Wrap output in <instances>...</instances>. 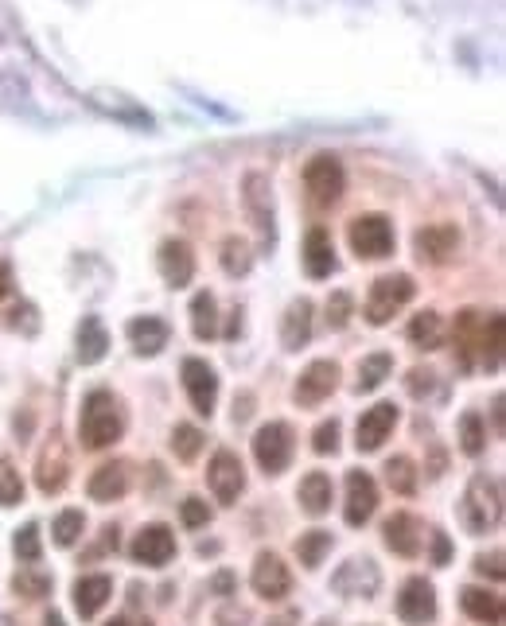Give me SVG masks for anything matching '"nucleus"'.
<instances>
[{"label":"nucleus","instance_id":"obj_39","mask_svg":"<svg viewBox=\"0 0 506 626\" xmlns=\"http://www.w3.org/2000/svg\"><path fill=\"white\" fill-rule=\"evenodd\" d=\"M222 269H226L230 277H238V273L250 269V245L242 242V238H226V242H222Z\"/></svg>","mask_w":506,"mask_h":626},{"label":"nucleus","instance_id":"obj_47","mask_svg":"<svg viewBox=\"0 0 506 626\" xmlns=\"http://www.w3.org/2000/svg\"><path fill=\"white\" fill-rule=\"evenodd\" d=\"M475 568H479V572H491L495 580H503V576H506V568H503V553H491V557H479V560H475Z\"/></svg>","mask_w":506,"mask_h":626},{"label":"nucleus","instance_id":"obj_49","mask_svg":"<svg viewBox=\"0 0 506 626\" xmlns=\"http://www.w3.org/2000/svg\"><path fill=\"white\" fill-rule=\"evenodd\" d=\"M433 541H436V564H444V560H448V537H444V533H433Z\"/></svg>","mask_w":506,"mask_h":626},{"label":"nucleus","instance_id":"obj_20","mask_svg":"<svg viewBox=\"0 0 506 626\" xmlns=\"http://www.w3.org/2000/svg\"><path fill=\"white\" fill-rule=\"evenodd\" d=\"M304 269H308V277L316 280L331 277V269H335V249H331V238H327L324 226L308 230V238H304Z\"/></svg>","mask_w":506,"mask_h":626},{"label":"nucleus","instance_id":"obj_40","mask_svg":"<svg viewBox=\"0 0 506 626\" xmlns=\"http://www.w3.org/2000/svg\"><path fill=\"white\" fill-rule=\"evenodd\" d=\"M172 452L180 455V459H195V455L203 452V432H199L195 424H176V432H172Z\"/></svg>","mask_w":506,"mask_h":626},{"label":"nucleus","instance_id":"obj_18","mask_svg":"<svg viewBox=\"0 0 506 626\" xmlns=\"http://www.w3.org/2000/svg\"><path fill=\"white\" fill-rule=\"evenodd\" d=\"M242 199H246V210H250L257 234L269 242V238H273V199H269V179H265L261 172H250L246 175V191H242Z\"/></svg>","mask_w":506,"mask_h":626},{"label":"nucleus","instance_id":"obj_32","mask_svg":"<svg viewBox=\"0 0 506 626\" xmlns=\"http://www.w3.org/2000/svg\"><path fill=\"white\" fill-rule=\"evenodd\" d=\"M479 362L483 366H499L503 362V315L483 319V335H479Z\"/></svg>","mask_w":506,"mask_h":626},{"label":"nucleus","instance_id":"obj_27","mask_svg":"<svg viewBox=\"0 0 506 626\" xmlns=\"http://www.w3.org/2000/svg\"><path fill=\"white\" fill-rule=\"evenodd\" d=\"M460 603H464V611H468L475 623H487V626L503 623V595L483 592V588H464Z\"/></svg>","mask_w":506,"mask_h":626},{"label":"nucleus","instance_id":"obj_35","mask_svg":"<svg viewBox=\"0 0 506 626\" xmlns=\"http://www.w3.org/2000/svg\"><path fill=\"white\" fill-rule=\"evenodd\" d=\"M386 483L398 490V494H413L417 490V471H413V459L409 455H394L386 463Z\"/></svg>","mask_w":506,"mask_h":626},{"label":"nucleus","instance_id":"obj_19","mask_svg":"<svg viewBox=\"0 0 506 626\" xmlns=\"http://www.w3.org/2000/svg\"><path fill=\"white\" fill-rule=\"evenodd\" d=\"M125 335H129V343L137 354H160V350L168 347V323L164 319H156V315H141V319H129V327H125Z\"/></svg>","mask_w":506,"mask_h":626},{"label":"nucleus","instance_id":"obj_9","mask_svg":"<svg viewBox=\"0 0 506 626\" xmlns=\"http://www.w3.org/2000/svg\"><path fill=\"white\" fill-rule=\"evenodd\" d=\"M335 385H339V366L327 362V358H320V362H312V366L300 374V382H296V389H292V397H296V405L312 409V405H320V401H327V397L335 393Z\"/></svg>","mask_w":506,"mask_h":626},{"label":"nucleus","instance_id":"obj_53","mask_svg":"<svg viewBox=\"0 0 506 626\" xmlns=\"http://www.w3.org/2000/svg\"><path fill=\"white\" fill-rule=\"evenodd\" d=\"M137 626H152V623H148V619H145V623H137Z\"/></svg>","mask_w":506,"mask_h":626},{"label":"nucleus","instance_id":"obj_51","mask_svg":"<svg viewBox=\"0 0 506 626\" xmlns=\"http://www.w3.org/2000/svg\"><path fill=\"white\" fill-rule=\"evenodd\" d=\"M269 626H292V623H285V619H277V623H269Z\"/></svg>","mask_w":506,"mask_h":626},{"label":"nucleus","instance_id":"obj_31","mask_svg":"<svg viewBox=\"0 0 506 626\" xmlns=\"http://www.w3.org/2000/svg\"><path fill=\"white\" fill-rule=\"evenodd\" d=\"M394 374V358L386 354V350H378V354H370V358H362L359 366V382H355V389L359 393H370V389H378V385L386 382Z\"/></svg>","mask_w":506,"mask_h":626},{"label":"nucleus","instance_id":"obj_3","mask_svg":"<svg viewBox=\"0 0 506 626\" xmlns=\"http://www.w3.org/2000/svg\"><path fill=\"white\" fill-rule=\"evenodd\" d=\"M413 292H417V284H413V277H405V273L378 277L370 284V296H366V319H370L374 327L390 323V319L413 300Z\"/></svg>","mask_w":506,"mask_h":626},{"label":"nucleus","instance_id":"obj_25","mask_svg":"<svg viewBox=\"0 0 506 626\" xmlns=\"http://www.w3.org/2000/svg\"><path fill=\"white\" fill-rule=\"evenodd\" d=\"M296 498H300L304 514L320 518V514H327V510H331V479H327L324 471H308V475L300 479V490H296Z\"/></svg>","mask_w":506,"mask_h":626},{"label":"nucleus","instance_id":"obj_41","mask_svg":"<svg viewBox=\"0 0 506 626\" xmlns=\"http://www.w3.org/2000/svg\"><path fill=\"white\" fill-rule=\"evenodd\" d=\"M39 553H43V545H39V525H24V529L16 533V557L24 560V564H36Z\"/></svg>","mask_w":506,"mask_h":626},{"label":"nucleus","instance_id":"obj_29","mask_svg":"<svg viewBox=\"0 0 506 626\" xmlns=\"http://www.w3.org/2000/svg\"><path fill=\"white\" fill-rule=\"evenodd\" d=\"M312 335V304L308 300H296L289 312H285V323H281V343L289 350H300Z\"/></svg>","mask_w":506,"mask_h":626},{"label":"nucleus","instance_id":"obj_28","mask_svg":"<svg viewBox=\"0 0 506 626\" xmlns=\"http://www.w3.org/2000/svg\"><path fill=\"white\" fill-rule=\"evenodd\" d=\"M67 452L59 448V444H51L47 452H43V459H39V471H36V483L43 494H59V490L67 487Z\"/></svg>","mask_w":506,"mask_h":626},{"label":"nucleus","instance_id":"obj_36","mask_svg":"<svg viewBox=\"0 0 506 626\" xmlns=\"http://www.w3.org/2000/svg\"><path fill=\"white\" fill-rule=\"evenodd\" d=\"M460 448L468 455H483V448H487V428H483L479 413H464V420H460Z\"/></svg>","mask_w":506,"mask_h":626},{"label":"nucleus","instance_id":"obj_8","mask_svg":"<svg viewBox=\"0 0 506 626\" xmlns=\"http://www.w3.org/2000/svg\"><path fill=\"white\" fill-rule=\"evenodd\" d=\"M250 584H253V592L261 595V599H269V603L285 599V595H289V588H292L289 564L277 557V553H257V560H253Z\"/></svg>","mask_w":506,"mask_h":626},{"label":"nucleus","instance_id":"obj_2","mask_svg":"<svg viewBox=\"0 0 506 626\" xmlns=\"http://www.w3.org/2000/svg\"><path fill=\"white\" fill-rule=\"evenodd\" d=\"M460 518L468 525V533H487V529H495L499 518H503V487H499V479L475 475L468 483V490H464Z\"/></svg>","mask_w":506,"mask_h":626},{"label":"nucleus","instance_id":"obj_22","mask_svg":"<svg viewBox=\"0 0 506 626\" xmlns=\"http://www.w3.org/2000/svg\"><path fill=\"white\" fill-rule=\"evenodd\" d=\"M382 533H386V545H390L398 557H417V553H421V525H417V518L394 514Z\"/></svg>","mask_w":506,"mask_h":626},{"label":"nucleus","instance_id":"obj_52","mask_svg":"<svg viewBox=\"0 0 506 626\" xmlns=\"http://www.w3.org/2000/svg\"><path fill=\"white\" fill-rule=\"evenodd\" d=\"M109 626H125V623H121V619H117V623H109Z\"/></svg>","mask_w":506,"mask_h":626},{"label":"nucleus","instance_id":"obj_17","mask_svg":"<svg viewBox=\"0 0 506 626\" xmlns=\"http://www.w3.org/2000/svg\"><path fill=\"white\" fill-rule=\"evenodd\" d=\"M460 245V230L452 222H433L425 230H417V257L429 265H444Z\"/></svg>","mask_w":506,"mask_h":626},{"label":"nucleus","instance_id":"obj_15","mask_svg":"<svg viewBox=\"0 0 506 626\" xmlns=\"http://www.w3.org/2000/svg\"><path fill=\"white\" fill-rule=\"evenodd\" d=\"M374 510H378V487H374V479L366 471H351L347 475V506H343L347 525H366Z\"/></svg>","mask_w":506,"mask_h":626},{"label":"nucleus","instance_id":"obj_42","mask_svg":"<svg viewBox=\"0 0 506 626\" xmlns=\"http://www.w3.org/2000/svg\"><path fill=\"white\" fill-rule=\"evenodd\" d=\"M16 592L24 599H43L51 592V576H43V572H16Z\"/></svg>","mask_w":506,"mask_h":626},{"label":"nucleus","instance_id":"obj_21","mask_svg":"<svg viewBox=\"0 0 506 626\" xmlns=\"http://www.w3.org/2000/svg\"><path fill=\"white\" fill-rule=\"evenodd\" d=\"M109 595H113L109 576H82V580L74 584V607H78L82 619H94L109 603Z\"/></svg>","mask_w":506,"mask_h":626},{"label":"nucleus","instance_id":"obj_24","mask_svg":"<svg viewBox=\"0 0 506 626\" xmlns=\"http://www.w3.org/2000/svg\"><path fill=\"white\" fill-rule=\"evenodd\" d=\"M125 490H129V471H125V463H106V467H98V471L90 475V498H94V502H117Z\"/></svg>","mask_w":506,"mask_h":626},{"label":"nucleus","instance_id":"obj_11","mask_svg":"<svg viewBox=\"0 0 506 626\" xmlns=\"http://www.w3.org/2000/svg\"><path fill=\"white\" fill-rule=\"evenodd\" d=\"M394 424H398V405L382 401V405L366 409V413L359 417V428H355V444H359V452H378V448L390 440Z\"/></svg>","mask_w":506,"mask_h":626},{"label":"nucleus","instance_id":"obj_1","mask_svg":"<svg viewBox=\"0 0 506 626\" xmlns=\"http://www.w3.org/2000/svg\"><path fill=\"white\" fill-rule=\"evenodd\" d=\"M121 432H125V413H121L117 397L106 393V389L90 393V397L82 401V417H78V436H82V444L98 452V448L117 444Z\"/></svg>","mask_w":506,"mask_h":626},{"label":"nucleus","instance_id":"obj_5","mask_svg":"<svg viewBox=\"0 0 506 626\" xmlns=\"http://www.w3.org/2000/svg\"><path fill=\"white\" fill-rule=\"evenodd\" d=\"M347 242H351V249H355L359 257H366V261L390 257V253H394V226H390L386 214H362V218L351 222Z\"/></svg>","mask_w":506,"mask_h":626},{"label":"nucleus","instance_id":"obj_16","mask_svg":"<svg viewBox=\"0 0 506 626\" xmlns=\"http://www.w3.org/2000/svg\"><path fill=\"white\" fill-rule=\"evenodd\" d=\"M156 269H160V277L168 280L172 288L191 284V277H195V253H191V245L168 238V242L160 245V253H156Z\"/></svg>","mask_w":506,"mask_h":626},{"label":"nucleus","instance_id":"obj_45","mask_svg":"<svg viewBox=\"0 0 506 626\" xmlns=\"http://www.w3.org/2000/svg\"><path fill=\"white\" fill-rule=\"evenodd\" d=\"M180 514H183V525H191V529H199V525L211 522V510H207L203 498H183Z\"/></svg>","mask_w":506,"mask_h":626},{"label":"nucleus","instance_id":"obj_10","mask_svg":"<svg viewBox=\"0 0 506 626\" xmlns=\"http://www.w3.org/2000/svg\"><path fill=\"white\" fill-rule=\"evenodd\" d=\"M207 483L215 490L218 502H238V494L246 490V467H242V459L234 452H218L211 459V467H207Z\"/></svg>","mask_w":506,"mask_h":626},{"label":"nucleus","instance_id":"obj_26","mask_svg":"<svg viewBox=\"0 0 506 626\" xmlns=\"http://www.w3.org/2000/svg\"><path fill=\"white\" fill-rule=\"evenodd\" d=\"M479 335H483V315L471 312V308L456 315V354L464 366L479 362Z\"/></svg>","mask_w":506,"mask_h":626},{"label":"nucleus","instance_id":"obj_38","mask_svg":"<svg viewBox=\"0 0 506 626\" xmlns=\"http://www.w3.org/2000/svg\"><path fill=\"white\" fill-rule=\"evenodd\" d=\"M24 502V479L12 467V459H0V506H16Z\"/></svg>","mask_w":506,"mask_h":626},{"label":"nucleus","instance_id":"obj_46","mask_svg":"<svg viewBox=\"0 0 506 626\" xmlns=\"http://www.w3.org/2000/svg\"><path fill=\"white\" fill-rule=\"evenodd\" d=\"M433 370H413V374H409V393H413V397H421V393H429V389H433Z\"/></svg>","mask_w":506,"mask_h":626},{"label":"nucleus","instance_id":"obj_6","mask_svg":"<svg viewBox=\"0 0 506 626\" xmlns=\"http://www.w3.org/2000/svg\"><path fill=\"white\" fill-rule=\"evenodd\" d=\"M343 183H347V175H343V164L335 156L308 160V168H304V191H308V199L316 207H331L343 195Z\"/></svg>","mask_w":506,"mask_h":626},{"label":"nucleus","instance_id":"obj_30","mask_svg":"<svg viewBox=\"0 0 506 626\" xmlns=\"http://www.w3.org/2000/svg\"><path fill=\"white\" fill-rule=\"evenodd\" d=\"M409 343L421 350H436L440 343H444V323H440V315L436 312H421L413 315V323H409Z\"/></svg>","mask_w":506,"mask_h":626},{"label":"nucleus","instance_id":"obj_48","mask_svg":"<svg viewBox=\"0 0 506 626\" xmlns=\"http://www.w3.org/2000/svg\"><path fill=\"white\" fill-rule=\"evenodd\" d=\"M12 296V273H8V265H0V304Z\"/></svg>","mask_w":506,"mask_h":626},{"label":"nucleus","instance_id":"obj_37","mask_svg":"<svg viewBox=\"0 0 506 626\" xmlns=\"http://www.w3.org/2000/svg\"><path fill=\"white\" fill-rule=\"evenodd\" d=\"M82 529H86V518H82V510H63L55 525H51V533H55V545H63V549H71L74 541L82 537Z\"/></svg>","mask_w":506,"mask_h":626},{"label":"nucleus","instance_id":"obj_23","mask_svg":"<svg viewBox=\"0 0 506 626\" xmlns=\"http://www.w3.org/2000/svg\"><path fill=\"white\" fill-rule=\"evenodd\" d=\"M109 350V335L106 327H102V319L98 315H86L82 319V327H78V362L82 366H94V362H102Z\"/></svg>","mask_w":506,"mask_h":626},{"label":"nucleus","instance_id":"obj_4","mask_svg":"<svg viewBox=\"0 0 506 626\" xmlns=\"http://www.w3.org/2000/svg\"><path fill=\"white\" fill-rule=\"evenodd\" d=\"M292 448L296 444H292V428L285 420H273V424L257 428V436H253V459L265 475H281L292 463Z\"/></svg>","mask_w":506,"mask_h":626},{"label":"nucleus","instance_id":"obj_14","mask_svg":"<svg viewBox=\"0 0 506 626\" xmlns=\"http://www.w3.org/2000/svg\"><path fill=\"white\" fill-rule=\"evenodd\" d=\"M378 584H382V576H378V564L374 560H347L335 576H331V588L343 595H362V599H370V595L378 592Z\"/></svg>","mask_w":506,"mask_h":626},{"label":"nucleus","instance_id":"obj_33","mask_svg":"<svg viewBox=\"0 0 506 626\" xmlns=\"http://www.w3.org/2000/svg\"><path fill=\"white\" fill-rule=\"evenodd\" d=\"M191 331H195V339H211L218 331L215 296H211V292H199V296L191 300Z\"/></svg>","mask_w":506,"mask_h":626},{"label":"nucleus","instance_id":"obj_7","mask_svg":"<svg viewBox=\"0 0 506 626\" xmlns=\"http://www.w3.org/2000/svg\"><path fill=\"white\" fill-rule=\"evenodd\" d=\"M183 389H187V397H191V405H195L199 417H211V413H215L218 378L203 358H187V362H183Z\"/></svg>","mask_w":506,"mask_h":626},{"label":"nucleus","instance_id":"obj_34","mask_svg":"<svg viewBox=\"0 0 506 626\" xmlns=\"http://www.w3.org/2000/svg\"><path fill=\"white\" fill-rule=\"evenodd\" d=\"M331 549V533L324 529H312V533H304L300 541H296V557L304 568H316V564H324V553Z\"/></svg>","mask_w":506,"mask_h":626},{"label":"nucleus","instance_id":"obj_50","mask_svg":"<svg viewBox=\"0 0 506 626\" xmlns=\"http://www.w3.org/2000/svg\"><path fill=\"white\" fill-rule=\"evenodd\" d=\"M43 626H63V619H59V615H55V611H51V615H47V619H43Z\"/></svg>","mask_w":506,"mask_h":626},{"label":"nucleus","instance_id":"obj_44","mask_svg":"<svg viewBox=\"0 0 506 626\" xmlns=\"http://www.w3.org/2000/svg\"><path fill=\"white\" fill-rule=\"evenodd\" d=\"M351 308H355V304H351V296H347V292H335V296L327 300V323H331V327H347Z\"/></svg>","mask_w":506,"mask_h":626},{"label":"nucleus","instance_id":"obj_12","mask_svg":"<svg viewBox=\"0 0 506 626\" xmlns=\"http://www.w3.org/2000/svg\"><path fill=\"white\" fill-rule=\"evenodd\" d=\"M133 560L137 564H148V568H164L168 560L176 557V537H172V529L168 525H145L141 533H137V541H133Z\"/></svg>","mask_w":506,"mask_h":626},{"label":"nucleus","instance_id":"obj_13","mask_svg":"<svg viewBox=\"0 0 506 626\" xmlns=\"http://www.w3.org/2000/svg\"><path fill=\"white\" fill-rule=\"evenodd\" d=\"M398 615L409 626H425L436 619V592L429 580H405L398 595Z\"/></svg>","mask_w":506,"mask_h":626},{"label":"nucleus","instance_id":"obj_43","mask_svg":"<svg viewBox=\"0 0 506 626\" xmlns=\"http://www.w3.org/2000/svg\"><path fill=\"white\" fill-rule=\"evenodd\" d=\"M312 448H316L320 455L339 452V424H335V420H324V424L312 432Z\"/></svg>","mask_w":506,"mask_h":626}]
</instances>
